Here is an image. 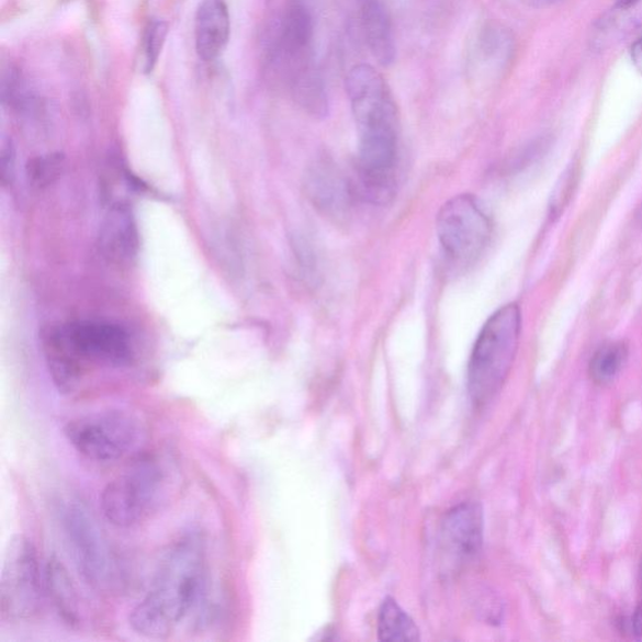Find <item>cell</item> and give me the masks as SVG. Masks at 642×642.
<instances>
[{
	"label": "cell",
	"instance_id": "1",
	"mask_svg": "<svg viewBox=\"0 0 642 642\" xmlns=\"http://www.w3.org/2000/svg\"><path fill=\"white\" fill-rule=\"evenodd\" d=\"M205 540L189 533L171 543L158 564L151 586L129 615V626L147 639L170 638L205 593Z\"/></svg>",
	"mask_w": 642,
	"mask_h": 642
},
{
	"label": "cell",
	"instance_id": "2",
	"mask_svg": "<svg viewBox=\"0 0 642 642\" xmlns=\"http://www.w3.org/2000/svg\"><path fill=\"white\" fill-rule=\"evenodd\" d=\"M267 58L301 108L315 119L328 116L327 88L315 64L314 18L304 0H284L272 15Z\"/></svg>",
	"mask_w": 642,
	"mask_h": 642
},
{
	"label": "cell",
	"instance_id": "3",
	"mask_svg": "<svg viewBox=\"0 0 642 642\" xmlns=\"http://www.w3.org/2000/svg\"><path fill=\"white\" fill-rule=\"evenodd\" d=\"M44 356L53 383L60 393H74L91 365L122 368L135 351L126 330L104 322L60 325L44 336Z\"/></svg>",
	"mask_w": 642,
	"mask_h": 642
},
{
	"label": "cell",
	"instance_id": "4",
	"mask_svg": "<svg viewBox=\"0 0 642 642\" xmlns=\"http://www.w3.org/2000/svg\"><path fill=\"white\" fill-rule=\"evenodd\" d=\"M178 489L174 465L164 457L146 455L104 487L102 514L111 525L132 529L153 520L171 503Z\"/></svg>",
	"mask_w": 642,
	"mask_h": 642
},
{
	"label": "cell",
	"instance_id": "5",
	"mask_svg": "<svg viewBox=\"0 0 642 642\" xmlns=\"http://www.w3.org/2000/svg\"><path fill=\"white\" fill-rule=\"evenodd\" d=\"M521 333V312L516 304L500 307L482 328L474 345L468 386L476 406L488 403L511 371Z\"/></svg>",
	"mask_w": 642,
	"mask_h": 642
},
{
	"label": "cell",
	"instance_id": "6",
	"mask_svg": "<svg viewBox=\"0 0 642 642\" xmlns=\"http://www.w3.org/2000/svg\"><path fill=\"white\" fill-rule=\"evenodd\" d=\"M67 442L93 462H116L135 454L146 441V427L135 413L109 409L67 421Z\"/></svg>",
	"mask_w": 642,
	"mask_h": 642
},
{
	"label": "cell",
	"instance_id": "7",
	"mask_svg": "<svg viewBox=\"0 0 642 642\" xmlns=\"http://www.w3.org/2000/svg\"><path fill=\"white\" fill-rule=\"evenodd\" d=\"M46 597L37 550L25 536H15L9 541L0 578V619L26 622L38 618Z\"/></svg>",
	"mask_w": 642,
	"mask_h": 642
},
{
	"label": "cell",
	"instance_id": "8",
	"mask_svg": "<svg viewBox=\"0 0 642 642\" xmlns=\"http://www.w3.org/2000/svg\"><path fill=\"white\" fill-rule=\"evenodd\" d=\"M359 145L398 144V110L388 83L378 70L359 65L346 79Z\"/></svg>",
	"mask_w": 642,
	"mask_h": 642
},
{
	"label": "cell",
	"instance_id": "9",
	"mask_svg": "<svg viewBox=\"0 0 642 642\" xmlns=\"http://www.w3.org/2000/svg\"><path fill=\"white\" fill-rule=\"evenodd\" d=\"M437 234L448 261L457 268H465L485 251L492 223L476 198L460 195L448 201L439 211Z\"/></svg>",
	"mask_w": 642,
	"mask_h": 642
},
{
	"label": "cell",
	"instance_id": "10",
	"mask_svg": "<svg viewBox=\"0 0 642 642\" xmlns=\"http://www.w3.org/2000/svg\"><path fill=\"white\" fill-rule=\"evenodd\" d=\"M61 525L79 574L95 588H109L116 578V561L99 523L79 503L67 504Z\"/></svg>",
	"mask_w": 642,
	"mask_h": 642
},
{
	"label": "cell",
	"instance_id": "11",
	"mask_svg": "<svg viewBox=\"0 0 642 642\" xmlns=\"http://www.w3.org/2000/svg\"><path fill=\"white\" fill-rule=\"evenodd\" d=\"M483 544V513L476 503H464L448 511L441 527V548L455 565L480 555Z\"/></svg>",
	"mask_w": 642,
	"mask_h": 642
},
{
	"label": "cell",
	"instance_id": "12",
	"mask_svg": "<svg viewBox=\"0 0 642 642\" xmlns=\"http://www.w3.org/2000/svg\"><path fill=\"white\" fill-rule=\"evenodd\" d=\"M307 196L325 215L345 216L350 206V188L345 176L330 161H316L305 178Z\"/></svg>",
	"mask_w": 642,
	"mask_h": 642
},
{
	"label": "cell",
	"instance_id": "13",
	"mask_svg": "<svg viewBox=\"0 0 642 642\" xmlns=\"http://www.w3.org/2000/svg\"><path fill=\"white\" fill-rule=\"evenodd\" d=\"M196 50L201 59L215 60L230 38V14L225 0H202L196 14Z\"/></svg>",
	"mask_w": 642,
	"mask_h": 642
},
{
	"label": "cell",
	"instance_id": "14",
	"mask_svg": "<svg viewBox=\"0 0 642 642\" xmlns=\"http://www.w3.org/2000/svg\"><path fill=\"white\" fill-rule=\"evenodd\" d=\"M100 249L104 257L116 263L136 258L138 233L134 216L122 205L111 207L100 230Z\"/></svg>",
	"mask_w": 642,
	"mask_h": 642
},
{
	"label": "cell",
	"instance_id": "15",
	"mask_svg": "<svg viewBox=\"0 0 642 642\" xmlns=\"http://www.w3.org/2000/svg\"><path fill=\"white\" fill-rule=\"evenodd\" d=\"M360 20L367 46L378 64L383 67L393 65L397 48L392 18L382 0H364Z\"/></svg>",
	"mask_w": 642,
	"mask_h": 642
},
{
	"label": "cell",
	"instance_id": "16",
	"mask_svg": "<svg viewBox=\"0 0 642 642\" xmlns=\"http://www.w3.org/2000/svg\"><path fill=\"white\" fill-rule=\"evenodd\" d=\"M44 577L47 597L55 606L59 618L70 628L81 626V602L65 565L55 557L50 559L44 568Z\"/></svg>",
	"mask_w": 642,
	"mask_h": 642
},
{
	"label": "cell",
	"instance_id": "17",
	"mask_svg": "<svg viewBox=\"0 0 642 642\" xmlns=\"http://www.w3.org/2000/svg\"><path fill=\"white\" fill-rule=\"evenodd\" d=\"M378 635L382 641L415 642L420 640L419 629L401 606L386 597L378 617Z\"/></svg>",
	"mask_w": 642,
	"mask_h": 642
},
{
	"label": "cell",
	"instance_id": "18",
	"mask_svg": "<svg viewBox=\"0 0 642 642\" xmlns=\"http://www.w3.org/2000/svg\"><path fill=\"white\" fill-rule=\"evenodd\" d=\"M642 29V0H619L602 18L599 31L604 38H621Z\"/></svg>",
	"mask_w": 642,
	"mask_h": 642
},
{
	"label": "cell",
	"instance_id": "19",
	"mask_svg": "<svg viewBox=\"0 0 642 642\" xmlns=\"http://www.w3.org/2000/svg\"><path fill=\"white\" fill-rule=\"evenodd\" d=\"M627 349L622 345H608L594 356L590 364V374L595 383L609 384L621 372L627 360Z\"/></svg>",
	"mask_w": 642,
	"mask_h": 642
},
{
	"label": "cell",
	"instance_id": "20",
	"mask_svg": "<svg viewBox=\"0 0 642 642\" xmlns=\"http://www.w3.org/2000/svg\"><path fill=\"white\" fill-rule=\"evenodd\" d=\"M65 156L60 154H50L33 158L26 166V174L33 187L46 188L55 182L64 170Z\"/></svg>",
	"mask_w": 642,
	"mask_h": 642
},
{
	"label": "cell",
	"instance_id": "21",
	"mask_svg": "<svg viewBox=\"0 0 642 642\" xmlns=\"http://www.w3.org/2000/svg\"><path fill=\"white\" fill-rule=\"evenodd\" d=\"M167 35V24L160 20H153L146 26L143 40L144 70L153 72L158 57H160Z\"/></svg>",
	"mask_w": 642,
	"mask_h": 642
},
{
	"label": "cell",
	"instance_id": "22",
	"mask_svg": "<svg viewBox=\"0 0 642 642\" xmlns=\"http://www.w3.org/2000/svg\"><path fill=\"white\" fill-rule=\"evenodd\" d=\"M14 149L11 143L4 144L2 147V158H0V167H2V183L4 187L12 183L14 174Z\"/></svg>",
	"mask_w": 642,
	"mask_h": 642
},
{
	"label": "cell",
	"instance_id": "23",
	"mask_svg": "<svg viewBox=\"0 0 642 642\" xmlns=\"http://www.w3.org/2000/svg\"><path fill=\"white\" fill-rule=\"evenodd\" d=\"M631 60L639 74L642 76V38L634 43L631 48Z\"/></svg>",
	"mask_w": 642,
	"mask_h": 642
},
{
	"label": "cell",
	"instance_id": "24",
	"mask_svg": "<svg viewBox=\"0 0 642 642\" xmlns=\"http://www.w3.org/2000/svg\"><path fill=\"white\" fill-rule=\"evenodd\" d=\"M632 626H634V632L637 638L642 641V601L638 606V609L634 615V620H632Z\"/></svg>",
	"mask_w": 642,
	"mask_h": 642
},
{
	"label": "cell",
	"instance_id": "25",
	"mask_svg": "<svg viewBox=\"0 0 642 642\" xmlns=\"http://www.w3.org/2000/svg\"><path fill=\"white\" fill-rule=\"evenodd\" d=\"M641 573H642V570H641ZM641 575H642V574H641Z\"/></svg>",
	"mask_w": 642,
	"mask_h": 642
}]
</instances>
